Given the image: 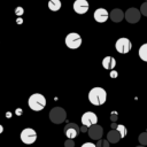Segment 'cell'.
I'll list each match as a JSON object with an SVG mask.
<instances>
[{
  "instance_id": "3957f363",
  "label": "cell",
  "mask_w": 147,
  "mask_h": 147,
  "mask_svg": "<svg viewBox=\"0 0 147 147\" xmlns=\"http://www.w3.org/2000/svg\"><path fill=\"white\" fill-rule=\"evenodd\" d=\"M67 118V111L62 107H54L49 111V119L54 124H61Z\"/></svg>"
},
{
  "instance_id": "7a4b0ae2",
  "label": "cell",
  "mask_w": 147,
  "mask_h": 147,
  "mask_svg": "<svg viewBox=\"0 0 147 147\" xmlns=\"http://www.w3.org/2000/svg\"><path fill=\"white\" fill-rule=\"evenodd\" d=\"M28 105H29L30 109H32L33 111H40L46 106V98L40 93H34V94L30 95V98L28 100Z\"/></svg>"
},
{
  "instance_id": "ffe728a7",
  "label": "cell",
  "mask_w": 147,
  "mask_h": 147,
  "mask_svg": "<svg viewBox=\"0 0 147 147\" xmlns=\"http://www.w3.org/2000/svg\"><path fill=\"white\" fill-rule=\"evenodd\" d=\"M95 146H96V147H109V141H108L107 139H106V140L99 139V140H96Z\"/></svg>"
},
{
  "instance_id": "d6986e66",
  "label": "cell",
  "mask_w": 147,
  "mask_h": 147,
  "mask_svg": "<svg viewBox=\"0 0 147 147\" xmlns=\"http://www.w3.org/2000/svg\"><path fill=\"white\" fill-rule=\"evenodd\" d=\"M138 140H139L140 145L147 146V132H142V133H140L139 137H138Z\"/></svg>"
},
{
  "instance_id": "4dcf8cb0",
  "label": "cell",
  "mask_w": 147,
  "mask_h": 147,
  "mask_svg": "<svg viewBox=\"0 0 147 147\" xmlns=\"http://www.w3.org/2000/svg\"><path fill=\"white\" fill-rule=\"evenodd\" d=\"M145 1H147V0H145Z\"/></svg>"
},
{
  "instance_id": "d4e9b609",
  "label": "cell",
  "mask_w": 147,
  "mask_h": 147,
  "mask_svg": "<svg viewBox=\"0 0 147 147\" xmlns=\"http://www.w3.org/2000/svg\"><path fill=\"white\" fill-rule=\"evenodd\" d=\"M80 147H96L94 144H92V142H85V144H83Z\"/></svg>"
},
{
  "instance_id": "5bb4252c",
  "label": "cell",
  "mask_w": 147,
  "mask_h": 147,
  "mask_svg": "<svg viewBox=\"0 0 147 147\" xmlns=\"http://www.w3.org/2000/svg\"><path fill=\"white\" fill-rule=\"evenodd\" d=\"M121 134L119 132L116 130V129H111L108 133H107V140L110 142V144H116L121 140Z\"/></svg>"
},
{
  "instance_id": "52a82bcc",
  "label": "cell",
  "mask_w": 147,
  "mask_h": 147,
  "mask_svg": "<svg viewBox=\"0 0 147 147\" xmlns=\"http://www.w3.org/2000/svg\"><path fill=\"white\" fill-rule=\"evenodd\" d=\"M20 137H21L22 142L26 145H31L37 140V132L31 127H26V129H23Z\"/></svg>"
},
{
  "instance_id": "cb8c5ba5",
  "label": "cell",
  "mask_w": 147,
  "mask_h": 147,
  "mask_svg": "<svg viewBox=\"0 0 147 147\" xmlns=\"http://www.w3.org/2000/svg\"><path fill=\"white\" fill-rule=\"evenodd\" d=\"M15 13H16V15H22L23 13H24V9L22 8V7H16V9H15Z\"/></svg>"
},
{
  "instance_id": "e0dca14e",
  "label": "cell",
  "mask_w": 147,
  "mask_h": 147,
  "mask_svg": "<svg viewBox=\"0 0 147 147\" xmlns=\"http://www.w3.org/2000/svg\"><path fill=\"white\" fill-rule=\"evenodd\" d=\"M138 55H139V57H140L142 61L147 62V42H146V44H142V45L139 47Z\"/></svg>"
},
{
  "instance_id": "9a60e30c",
  "label": "cell",
  "mask_w": 147,
  "mask_h": 147,
  "mask_svg": "<svg viewBox=\"0 0 147 147\" xmlns=\"http://www.w3.org/2000/svg\"><path fill=\"white\" fill-rule=\"evenodd\" d=\"M102 67L107 70H113L116 67V60L113 56H106L102 60Z\"/></svg>"
},
{
  "instance_id": "7402d4cb",
  "label": "cell",
  "mask_w": 147,
  "mask_h": 147,
  "mask_svg": "<svg viewBox=\"0 0 147 147\" xmlns=\"http://www.w3.org/2000/svg\"><path fill=\"white\" fill-rule=\"evenodd\" d=\"M64 147H75L74 139H67V140L64 141Z\"/></svg>"
},
{
  "instance_id": "f546056e",
  "label": "cell",
  "mask_w": 147,
  "mask_h": 147,
  "mask_svg": "<svg viewBox=\"0 0 147 147\" xmlns=\"http://www.w3.org/2000/svg\"><path fill=\"white\" fill-rule=\"evenodd\" d=\"M137 147H145L144 145H139V146H137Z\"/></svg>"
},
{
  "instance_id": "6da1fadb",
  "label": "cell",
  "mask_w": 147,
  "mask_h": 147,
  "mask_svg": "<svg viewBox=\"0 0 147 147\" xmlns=\"http://www.w3.org/2000/svg\"><path fill=\"white\" fill-rule=\"evenodd\" d=\"M107 100V92L102 87H93L88 92V101L94 106H101Z\"/></svg>"
},
{
  "instance_id": "603a6c76",
  "label": "cell",
  "mask_w": 147,
  "mask_h": 147,
  "mask_svg": "<svg viewBox=\"0 0 147 147\" xmlns=\"http://www.w3.org/2000/svg\"><path fill=\"white\" fill-rule=\"evenodd\" d=\"M117 118H118V114H117V111H113V113L110 114V119H111V122H116Z\"/></svg>"
},
{
  "instance_id": "484cf974",
  "label": "cell",
  "mask_w": 147,
  "mask_h": 147,
  "mask_svg": "<svg viewBox=\"0 0 147 147\" xmlns=\"http://www.w3.org/2000/svg\"><path fill=\"white\" fill-rule=\"evenodd\" d=\"M87 130H88V126L82 124V126H80V132H87Z\"/></svg>"
},
{
  "instance_id": "44dd1931",
  "label": "cell",
  "mask_w": 147,
  "mask_h": 147,
  "mask_svg": "<svg viewBox=\"0 0 147 147\" xmlns=\"http://www.w3.org/2000/svg\"><path fill=\"white\" fill-rule=\"evenodd\" d=\"M140 13H141V15H144V16L147 17V1H145V2L140 6Z\"/></svg>"
},
{
  "instance_id": "9c48e42d",
  "label": "cell",
  "mask_w": 147,
  "mask_h": 147,
  "mask_svg": "<svg viewBox=\"0 0 147 147\" xmlns=\"http://www.w3.org/2000/svg\"><path fill=\"white\" fill-rule=\"evenodd\" d=\"M72 8H74V11L76 14L83 15V14L88 11L90 5H88L87 0H75L74 3H72Z\"/></svg>"
},
{
  "instance_id": "83f0119b",
  "label": "cell",
  "mask_w": 147,
  "mask_h": 147,
  "mask_svg": "<svg viewBox=\"0 0 147 147\" xmlns=\"http://www.w3.org/2000/svg\"><path fill=\"white\" fill-rule=\"evenodd\" d=\"M116 74H117L116 71H113V72H111V77H116Z\"/></svg>"
},
{
  "instance_id": "5b68a950",
  "label": "cell",
  "mask_w": 147,
  "mask_h": 147,
  "mask_svg": "<svg viewBox=\"0 0 147 147\" xmlns=\"http://www.w3.org/2000/svg\"><path fill=\"white\" fill-rule=\"evenodd\" d=\"M115 48L119 54H126L131 51L132 48V42L130 41V39L122 37L119 39H117V41L115 42Z\"/></svg>"
},
{
  "instance_id": "ac0fdd59",
  "label": "cell",
  "mask_w": 147,
  "mask_h": 147,
  "mask_svg": "<svg viewBox=\"0 0 147 147\" xmlns=\"http://www.w3.org/2000/svg\"><path fill=\"white\" fill-rule=\"evenodd\" d=\"M116 130L119 132V134H121V138H124V137L126 136V133H127V131H126V127H125L123 124H117V125H116Z\"/></svg>"
},
{
  "instance_id": "277c9868",
  "label": "cell",
  "mask_w": 147,
  "mask_h": 147,
  "mask_svg": "<svg viewBox=\"0 0 147 147\" xmlns=\"http://www.w3.org/2000/svg\"><path fill=\"white\" fill-rule=\"evenodd\" d=\"M82 37L79 33L77 32H70L65 36V39H64V42H65V46L70 49H77L80 47L82 45Z\"/></svg>"
},
{
  "instance_id": "f1b7e54d",
  "label": "cell",
  "mask_w": 147,
  "mask_h": 147,
  "mask_svg": "<svg viewBox=\"0 0 147 147\" xmlns=\"http://www.w3.org/2000/svg\"><path fill=\"white\" fill-rule=\"evenodd\" d=\"M2 132H3V126L0 124V133H2Z\"/></svg>"
},
{
  "instance_id": "8fae6325",
  "label": "cell",
  "mask_w": 147,
  "mask_h": 147,
  "mask_svg": "<svg viewBox=\"0 0 147 147\" xmlns=\"http://www.w3.org/2000/svg\"><path fill=\"white\" fill-rule=\"evenodd\" d=\"M80 121H82V124H84L86 126H91V125L98 123V116L92 111H86L82 115Z\"/></svg>"
},
{
  "instance_id": "ba28073f",
  "label": "cell",
  "mask_w": 147,
  "mask_h": 147,
  "mask_svg": "<svg viewBox=\"0 0 147 147\" xmlns=\"http://www.w3.org/2000/svg\"><path fill=\"white\" fill-rule=\"evenodd\" d=\"M65 137L68 139H75L79 132H80V127L76 124V123H68L65 126H64V130H63Z\"/></svg>"
},
{
  "instance_id": "30bf717a",
  "label": "cell",
  "mask_w": 147,
  "mask_h": 147,
  "mask_svg": "<svg viewBox=\"0 0 147 147\" xmlns=\"http://www.w3.org/2000/svg\"><path fill=\"white\" fill-rule=\"evenodd\" d=\"M87 133H88V136H90V138L92 140H99V139L102 138L103 129L100 125H98V124H93V125L88 126Z\"/></svg>"
},
{
  "instance_id": "8992f818",
  "label": "cell",
  "mask_w": 147,
  "mask_h": 147,
  "mask_svg": "<svg viewBox=\"0 0 147 147\" xmlns=\"http://www.w3.org/2000/svg\"><path fill=\"white\" fill-rule=\"evenodd\" d=\"M140 17H141L140 9L134 8V7L129 8V9L124 13V18L126 20V22H127V23H131V24L138 23V22L140 21Z\"/></svg>"
},
{
  "instance_id": "4fadbf2b",
  "label": "cell",
  "mask_w": 147,
  "mask_h": 147,
  "mask_svg": "<svg viewBox=\"0 0 147 147\" xmlns=\"http://www.w3.org/2000/svg\"><path fill=\"white\" fill-rule=\"evenodd\" d=\"M109 17H110V20H111L113 22L119 23V22H122V21L124 20V11H123L122 9H119V8H115V9H113V10L110 11Z\"/></svg>"
},
{
  "instance_id": "2e32d148",
  "label": "cell",
  "mask_w": 147,
  "mask_h": 147,
  "mask_svg": "<svg viewBox=\"0 0 147 147\" xmlns=\"http://www.w3.org/2000/svg\"><path fill=\"white\" fill-rule=\"evenodd\" d=\"M61 7H62L61 0H49L48 1V8L52 11H57L61 9Z\"/></svg>"
},
{
  "instance_id": "7c38bea8",
  "label": "cell",
  "mask_w": 147,
  "mask_h": 147,
  "mask_svg": "<svg viewBox=\"0 0 147 147\" xmlns=\"http://www.w3.org/2000/svg\"><path fill=\"white\" fill-rule=\"evenodd\" d=\"M93 17L98 23H105L109 18V13L105 8H98V9H95V11L93 14Z\"/></svg>"
},
{
  "instance_id": "4316f807",
  "label": "cell",
  "mask_w": 147,
  "mask_h": 147,
  "mask_svg": "<svg viewBox=\"0 0 147 147\" xmlns=\"http://www.w3.org/2000/svg\"><path fill=\"white\" fill-rule=\"evenodd\" d=\"M116 125H117L116 122H113V123H111V129H116Z\"/></svg>"
}]
</instances>
